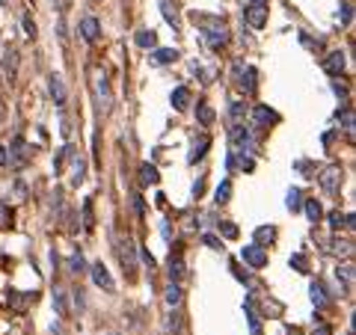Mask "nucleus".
Instances as JSON below:
<instances>
[{
	"label": "nucleus",
	"mask_w": 356,
	"mask_h": 335,
	"mask_svg": "<svg viewBox=\"0 0 356 335\" xmlns=\"http://www.w3.org/2000/svg\"><path fill=\"white\" fill-rule=\"evenodd\" d=\"M193 21H196V27H202V33H205V42L211 45V48H223L226 42H229V30H226L223 18H217V15H199V12H193Z\"/></svg>",
	"instance_id": "f257e3e1"
},
{
	"label": "nucleus",
	"mask_w": 356,
	"mask_h": 335,
	"mask_svg": "<svg viewBox=\"0 0 356 335\" xmlns=\"http://www.w3.org/2000/svg\"><path fill=\"white\" fill-rule=\"evenodd\" d=\"M116 252H119V261H122L125 276L134 279L137 270H140V252H137V243L128 238V234H122V238L116 241Z\"/></svg>",
	"instance_id": "f03ea898"
},
{
	"label": "nucleus",
	"mask_w": 356,
	"mask_h": 335,
	"mask_svg": "<svg viewBox=\"0 0 356 335\" xmlns=\"http://www.w3.org/2000/svg\"><path fill=\"white\" fill-rule=\"evenodd\" d=\"M342 181H344V170H342V163H330V166H324L321 175H318V184H321V190H324L326 196L339 193V190H342Z\"/></svg>",
	"instance_id": "7ed1b4c3"
},
{
	"label": "nucleus",
	"mask_w": 356,
	"mask_h": 335,
	"mask_svg": "<svg viewBox=\"0 0 356 335\" xmlns=\"http://www.w3.org/2000/svg\"><path fill=\"white\" fill-rule=\"evenodd\" d=\"M95 95H98L101 113H110L113 110V92H110V81H107L104 72H95Z\"/></svg>",
	"instance_id": "20e7f679"
},
{
	"label": "nucleus",
	"mask_w": 356,
	"mask_h": 335,
	"mask_svg": "<svg viewBox=\"0 0 356 335\" xmlns=\"http://www.w3.org/2000/svg\"><path fill=\"white\" fill-rule=\"evenodd\" d=\"M241 258L250 264L253 270H261L264 264H267V252H264V246H259V243H250V246H244L241 250Z\"/></svg>",
	"instance_id": "39448f33"
},
{
	"label": "nucleus",
	"mask_w": 356,
	"mask_h": 335,
	"mask_svg": "<svg viewBox=\"0 0 356 335\" xmlns=\"http://www.w3.org/2000/svg\"><path fill=\"white\" fill-rule=\"evenodd\" d=\"M244 18H246V24H250L253 30H261V27L267 24V6H261V3H246Z\"/></svg>",
	"instance_id": "423d86ee"
},
{
	"label": "nucleus",
	"mask_w": 356,
	"mask_h": 335,
	"mask_svg": "<svg viewBox=\"0 0 356 335\" xmlns=\"http://www.w3.org/2000/svg\"><path fill=\"white\" fill-rule=\"evenodd\" d=\"M232 143L237 145V152L246 154V152H253V136L250 131H246V125H232Z\"/></svg>",
	"instance_id": "0eeeda50"
},
{
	"label": "nucleus",
	"mask_w": 356,
	"mask_h": 335,
	"mask_svg": "<svg viewBox=\"0 0 356 335\" xmlns=\"http://www.w3.org/2000/svg\"><path fill=\"white\" fill-rule=\"evenodd\" d=\"M92 279H95V285L98 288H104V291H113L116 288V282H113V276H110V270L104 267V261H98V264H92Z\"/></svg>",
	"instance_id": "6e6552de"
},
{
	"label": "nucleus",
	"mask_w": 356,
	"mask_h": 335,
	"mask_svg": "<svg viewBox=\"0 0 356 335\" xmlns=\"http://www.w3.org/2000/svg\"><path fill=\"white\" fill-rule=\"evenodd\" d=\"M81 39L83 42H98V33H101V24H98V18H92V15H86V18H81Z\"/></svg>",
	"instance_id": "1a4fd4ad"
},
{
	"label": "nucleus",
	"mask_w": 356,
	"mask_h": 335,
	"mask_svg": "<svg viewBox=\"0 0 356 335\" xmlns=\"http://www.w3.org/2000/svg\"><path fill=\"white\" fill-rule=\"evenodd\" d=\"M344 65H348L344 54L342 51H333V54H326V60H324V72L333 74V77H339V74H344Z\"/></svg>",
	"instance_id": "9d476101"
},
{
	"label": "nucleus",
	"mask_w": 356,
	"mask_h": 335,
	"mask_svg": "<svg viewBox=\"0 0 356 335\" xmlns=\"http://www.w3.org/2000/svg\"><path fill=\"white\" fill-rule=\"evenodd\" d=\"M48 90H51V98H54V104L57 107H63L66 104V98H68V92H66V81L59 74H51L48 77Z\"/></svg>",
	"instance_id": "9b49d317"
},
{
	"label": "nucleus",
	"mask_w": 356,
	"mask_h": 335,
	"mask_svg": "<svg viewBox=\"0 0 356 335\" xmlns=\"http://www.w3.org/2000/svg\"><path fill=\"white\" fill-rule=\"evenodd\" d=\"M276 119H279V116H276L270 107H264V104H259V107L253 110V125H255V128H270Z\"/></svg>",
	"instance_id": "f8f14e48"
},
{
	"label": "nucleus",
	"mask_w": 356,
	"mask_h": 335,
	"mask_svg": "<svg viewBox=\"0 0 356 335\" xmlns=\"http://www.w3.org/2000/svg\"><path fill=\"white\" fill-rule=\"evenodd\" d=\"M15 77H18V51L12 48V51H6V57H3V81L15 83Z\"/></svg>",
	"instance_id": "ddd939ff"
},
{
	"label": "nucleus",
	"mask_w": 356,
	"mask_h": 335,
	"mask_svg": "<svg viewBox=\"0 0 356 335\" xmlns=\"http://www.w3.org/2000/svg\"><path fill=\"white\" fill-rule=\"evenodd\" d=\"M237 86H241L244 92H255V68L253 65L237 68Z\"/></svg>",
	"instance_id": "4468645a"
},
{
	"label": "nucleus",
	"mask_w": 356,
	"mask_h": 335,
	"mask_svg": "<svg viewBox=\"0 0 356 335\" xmlns=\"http://www.w3.org/2000/svg\"><path fill=\"white\" fill-rule=\"evenodd\" d=\"M184 279V258L181 252H172L170 258V282H181Z\"/></svg>",
	"instance_id": "2eb2a0df"
},
{
	"label": "nucleus",
	"mask_w": 356,
	"mask_h": 335,
	"mask_svg": "<svg viewBox=\"0 0 356 335\" xmlns=\"http://www.w3.org/2000/svg\"><path fill=\"white\" fill-rule=\"evenodd\" d=\"M54 305H57V312H59V318H68V294H66V288H54Z\"/></svg>",
	"instance_id": "dca6fc26"
},
{
	"label": "nucleus",
	"mask_w": 356,
	"mask_h": 335,
	"mask_svg": "<svg viewBox=\"0 0 356 335\" xmlns=\"http://www.w3.org/2000/svg\"><path fill=\"white\" fill-rule=\"evenodd\" d=\"M157 6H161V12H164V18H166V24H170V27H178V9H175L172 0H157Z\"/></svg>",
	"instance_id": "f3484780"
},
{
	"label": "nucleus",
	"mask_w": 356,
	"mask_h": 335,
	"mask_svg": "<svg viewBox=\"0 0 356 335\" xmlns=\"http://www.w3.org/2000/svg\"><path fill=\"white\" fill-rule=\"evenodd\" d=\"M276 241V229L273 225H259V229H255V243L259 246H270Z\"/></svg>",
	"instance_id": "a211bd4d"
},
{
	"label": "nucleus",
	"mask_w": 356,
	"mask_h": 335,
	"mask_svg": "<svg viewBox=\"0 0 356 335\" xmlns=\"http://www.w3.org/2000/svg\"><path fill=\"white\" fill-rule=\"evenodd\" d=\"M187 104H190V90H187V86L172 90V107L175 110H187Z\"/></svg>",
	"instance_id": "6ab92c4d"
},
{
	"label": "nucleus",
	"mask_w": 356,
	"mask_h": 335,
	"mask_svg": "<svg viewBox=\"0 0 356 335\" xmlns=\"http://www.w3.org/2000/svg\"><path fill=\"white\" fill-rule=\"evenodd\" d=\"M309 294H312V303L318 305V309H326V305H330V300H326V291H324V285H321V282H312Z\"/></svg>",
	"instance_id": "aec40b11"
},
{
	"label": "nucleus",
	"mask_w": 356,
	"mask_h": 335,
	"mask_svg": "<svg viewBox=\"0 0 356 335\" xmlns=\"http://www.w3.org/2000/svg\"><path fill=\"white\" fill-rule=\"evenodd\" d=\"M140 181L148 187V184H157V181H161V175H157V170H155L152 163H143V166H140Z\"/></svg>",
	"instance_id": "412c9836"
},
{
	"label": "nucleus",
	"mask_w": 356,
	"mask_h": 335,
	"mask_svg": "<svg viewBox=\"0 0 356 335\" xmlns=\"http://www.w3.org/2000/svg\"><path fill=\"white\" fill-rule=\"evenodd\" d=\"M175 60H178V51H175V48H157V51H155V63H161V65L175 63Z\"/></svg>",
	"instance_id": "4be33fe9"
},
{
	"label": "nucleus",
	"mask_w": 356,
	"mask_h": 335,
	"mask_svg": "<svg viewBox=\"0 0 356 335\" xmlns=\"http://www.w3.org/2000/svg\"><path fill=\"white\" fill-rule=\"evenodd\" d=\"M285 208L294 211V214L303 208V193L297 190V187H291V190H288V199H285Z\"/></svg>",
	"instance_id": "5701e85b"
},
{
	"label": "nucleus",
	"mask_w": 356,
	"mask_h": 335,
	"mask_svg": "<svg viewBox=\"0 0 356 335\" xmlns=\"http://www.w3.org/2000/svg\"><path fill=\"white\" fill-rule=\"evenodd\" d=\"M30 300H33V297H30V294H21V291H9V303H12V309H18V312H24Z\"/></svg>",
	"instance_id": "b1692460"
},
{
	"label": "nucleus",
	"mask_w": 356,
	"mask_h": 335,
	"mask_svg": "<svg viewBox=\"0 0 356 335\" xmlns=\"http://www.w3.org/2000/svg\"><path fill=\"white\" fill-rule=\"evenodd\" d=\"M306 216H309L312 223H318L321 216H324V208H321L318 199H306Z\"/></svg>",
	"instance_id": "393cba45"
},
{
	"label": "nucleus",
	"mask_w": 356,
	"mask_h": 335,
	"mask_svg": "<svg viewBox=\"0 0 356 335\" xmlns=\"http://www.w3.org/2000/svg\"><path fill=\"white\" fill-rule=\"evenodd\" d=\"M134 42L140 45V48H155V45H157V36H155L152 30H140V33L134 36Z\"/></svg>",
	"instance_id": "a878e982"
},
{
	"label": "nucleus",
	"mask_w": 356,
	"mask_h": 335,
	"mask_svg": "<svg viewBox=\"0 0 356 335\" xmlns=\"http://www.w3.org/2000/svg\"><path fill=\"white\" fill-rule=\"evenodd\" d=\"M68 157H75V149H72V145H63V149H59V154H57V161H54V170H57V172L66 166Z\"/></svg>",
	"instance_id": "bb28decb"
},
{
	"label": "nucleus",
	"mask_w": 356,
	"mask_h": 335,
	"mask_svg": "<svg viewBox=\"0 0 356 335\" xmlns=\"http://www.w3.org/2000/svg\"><path fill=\"white\" fill-rule=\"evenodd\" d=\"M166 303H170V305L181 303V285H178V282H170V288H166Z\"/></svg>",
	"instance_id": "cd10ccee"
},
{
	"label": "nucleus",
	"mask_w": 356,
	"mask_h": 335,
	"mask_svg": "<svg viewBox=\"0 0 356 335\" xmlns=\"http://www.w3.org/2000/svg\"><path fill=\"white\" fill-rule=\"evenodd\" d=\"M208 145H211V140H208V136H202L199 143L193 145V154H190V163H196L199 161V157H205V152H208Z\"/></svg>",
	"instance_id": "c85d7f7f"
},
{
	"label": "nucleus",
	"mask_w": 356,
	"mask_h": 335,
	"mask_svg": "<svg viewBox=\"0 0 356 335\" xmlns=\"http://www.w3.org/2000/svg\"><path fill=\"white\" fill-rule=\"evenodd\" d=\"M83 179H86V163L81 161V157H75V175H72V184L77 187Z\"/></svg>",
	"instance_id": "c756f323"
},
{
	"label": "nucleus",
	"mask_w": 356,
	"mask_h": 335,
	"mask_svg": "<svg viewBox=\"0 0 356 335\" xmlns=\"http://www.w3.org/2000/svg\"><path fill=\"white\" fill-rule=\"evenodd\" d=\"M196 119H199L202 125H211L214 122V110L208 104H199V110H196Z\"/></svg>",
	"instance_id": "7c9ffc66"
},
{
	"label": "nucleus",
	"mask_w": 356,
	"mask_h": 335,
	"mask_svg": "<svg viewBox=\"0 0 356 335\" xmlns=\"http://www.w3.org/2000/svg\"><path fill=\"white\" fill-rule=\"evenodd\" d=\"M246 119V104H232V125H244Z\"/></svg>",
	"instance_id": "2f4dec72"
},
{
	"label": "nucleus",
	"mask_w": 356,
	"mask_h": 335,
	"mask_svg": "<svg viewBox=\"0 0 356 335\" xmlns=\"http://www.w3.org/2000/svg\"><path fill=\"white\" fill-rule=\"evenodd\" d=\"M229 196H232V184H229V181H223L220 187H217V202L226 205V202H229Z\"/></svg>",
	"instance_id": "473e14b6"
},
{
	"label": "nucleus",
	"mask_w": 356,
	"mask_h": 335,
	"mask_svg": "<svg viewBox=\"0 0 356 335\" xmlns=\"http://www.w3.org/2000/svg\"><path fill=\"white\" fill-rule=\"evenodd\" d=\"M330 225H333V232H339V229H348V220L342 216V211H333L330 214Z\"/></svg>",
	"instance_id": "72a5a7b5"
},
{
	"label": "nucleus",
	"mask_w": 356,
	"mask_h": 335,
	"mask_svg": "<svg viewBox=\"0 0 356 335\" xmlns=\"http://www.w3.org/2000/svg\"><path fill=\"white\" fill-rule=\"evenodd\" d=\"M291 267H297L300 273H306V270H309V261H306V255H303V252L291 255Z\"/></svg>",
	"instance_id": "f704fd0d"
},
{
	"label": "nucleus",
	"mask_w": 356,
	"mask_h": 335,
	"mask_svg": "<svg viewBox=\"0 0 356 335\" xmlns=\"http://www.w3.org/2000/svg\"><path fill=\"white\" fill-rule=\"evenodd\" d=\"M339 21H342V24H350V21H353V6H350V3H342V9H339Z\"/></svg>",
	"instance_id": "c9c22d12"
},
{
	"label": "nucleus",
	"mask_w": 356,
	"mask_h": 335,
	"mask_svg": "<svg viewBox=\"0 0 356 335\" xmlns=\"http://www.w3.org/2000/svg\"><path fill=\"white\" fill-rule=\"evenodd\" d=\"M21 24H24V33H27L30 39H36V21H33V18L24 15V18H21Z\"/></svg>",
	"instance_id": "e433bc0d"
},
{
	"label": "nucleus",
	"mask_w": 356,
	"mask_h": 335,
	"mask_svg": "<svg viewBox=\"0 0 356 335\" xmlns=\"http://www.w3.org/2000/svg\"><path fill=\"white\" fill-rule=\"evenodd\" d=\"M68 267H72V273H83V270H86V264H83L81 255H72V261H68Z\"/></svg>",
	"instance_id": "4c0bfd02"
},
{
	"label": "nucleus",
	"mask_w": 356,
	"mask_h": 335,
	"mask_svg": "<svg viewBox=\"0 0 356 335\" xmlns=\"http://www.w3.org/2000/svg\"><path fill=\"white\" fill-rule=\"evenodd\" d=\"M202 241H205V246H211V250H223V241L214 238V234H202Z\"/></svg>",
	"instance_id": "58836bf2"
},
{
	"label": "nucleus",
	"mask_w": 356,
	"mask_h": 335,
	"mask_svg": "<svg viewBox=\"0 0 356 335\" xmlns=\"http://www.w3.org/2000/svg\"><path fill=\"white\" fill-rule=\"evenodd\" d=\"M220 232L226 234V238H237V229H235L232 223H220Z\"/></svg>",
	"instance_id": "ea45409f"
},
{
	"label": "nucleus",
	"mask_w": 356,
	"mask_h": 335,
	"mask_svg": "<svg viewBox=\"0 0 356 335\" xmlns=\"http://www.w3.org/2000/svg\"><path fill=\"white\" fill-rule=\"evenodd\" d=\"M339 122H344V128H348V131H353V113H350V110H344V116L339 113Z\"/></svg>",
	"instance_id": "a19ab883"
},
{
	"label": "nucleus",
	"mask_w": 356,
	"mask_h": 335,
	"mask_svg": "<svg viewBox=\"0 0 356 335\" xmlns=\"http://www.w3.org/2000/svg\"><path fill=\"white\" fill-rule=\"evenodd\" d=\"M83 220H86V229H92V205H83Z\"/></svg>",
	"instance_id": "79ce46f5"
},
{
	"label": "nucleus",
	"mask_w": 356,
	"mask_h": 335,
	"mask_svg": "<svg viewBox=\"0 0 356 335\" xmlns=\"http://www.w3.org/2000/svg\"><path fill=\"white\" fill-rule=\"evenodd\" d=\"M312 335H333V329L326 327V323H321V327H315V332Z\"/></svg>",
	"instance_id": "37998d69"
},
{
	"label": "nucleus",
	"mask_w": 356,
	"mask_h": 335,
	"mask_svg": "<svg viewBox=\"0 0 356 335\" xmlns=\"http://www.w3.org/2000/svg\"><path fill=\"white\" fill-rule=\"evenodd\" d=\"M0 166H9V149L0 145Z\"/></svg>",
	"instance_id": "c03bdc74"
},
{
	"label": "nucleus",
	"mask_w": 356,
	"mask_h": 335,
	"mask_svg": "<svg viewBox=\"0 0 356 335\" xmlns=\"http://www.w3.org/2000/svg\"><path fill=\"white\" fill-rule=\"evenodd\" d=\"M54 6L59 9V12H66V9H68V6H72V0H54Z\"/></svg>",
	"instance_id": "a18cd8bd"
},
{
	"label": "nucleus",
	"mask_w": 356,
	"mask_h": 335,
	"mask_svg": "<svg viewBox=\"0 0 356 335\" xmlns=\"http://www.w3.org/2000/svg\"><path fill=\"white\" fill-rule=\"evenodd\" d=\"M250 3H261V6H267V3H270V0H250Z\"/></svg>",
	"instance_id": "49530a36"
},
{
	"label": "nucleus",
	"mask_w": 356,
	"mask_h": 335,
	"mask_svg": "<svg viewBox=\"0 0 356 335\" xmlns=\"http://www.w3.org/2000/svg\"><path fill=\"white\" fill-rule=\"evenodd\" d=\"M0 3H3V6H6V3H9V0H0Z\"/></svg>",
	"instance_id": "de8ad7c7"
},
{
	"label": "nucleus",
	"mask_w": 356,
	"mask_h": 335,
	"mask_svg": "<svg viewBox=\"0 0 356 335\" xmlns=\"http://www.w3.org/2000/svg\"><path fill=\"white\" fill-rule=\"evenodd\" d=\"M92 3H98V0H92Z\"/></svg>",
	"instance_id": "09e8293b"
}]
</instances>
